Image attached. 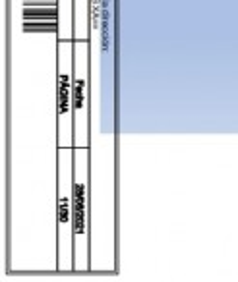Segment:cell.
Here are the masks:
<instances>
[{
    "instance_id": "1",
    "label": "cell",
    "mask_w": 238,
    "mask_h": 282,
    "mask_svg": "<svg viewBox=\"0 0 238 282\" xmlns=\"http://www.w3.org/2000/svg\"><path fill=\"white\" fill-rule=\"evenodd\" d=\"M74 230L76 234L84 232V186L76 184L74 192Z\"/></svg>"
},
{
    "instance_id": "2",
    "label": "cell",
    "mask_w": 238,
    "mask_h": 282,
    "mask_svg": "<svg viewBox=\"0 0 238 282\" xmlns=\"http://www.w3.org/2000/svg\"><path fill=\"white\" fill-rule=\"evenodd\" d=\"M24 19L26 21H30V19H37V21H52V19H56V10L52 8V6H46V8H37V10H30V8H26V12H24Z\"/></svg>"
},
{
    "instance_id": "3",
    "label": "cell",
    "mask_w": 238,
    "mask_h": 282,
    "mask_svg": "<svg viewBox=\"0 0 238 282\" xmlns=\"http://www.w3.org/2000/svg\"><path fill=\"white\" fill-rule=\"evenodd\" d=\"M58 95H60V114H64L66 110H68V97H70V89H68V77L66 75H62L60 77V89H58Z\"/></svg>"
},
{
    "instance_id": "4",
    "label": "cell",
    "mask_w": 238,
    "mask_h": 282,
    "mask_svg": "<svg viewBox=\"0 0 238 282\" xmlns=\"http://www.w3.org/2000/svg\"><path fill=\"white\" fill-rule=\"evenodd\" d=\"M82 85H84V81H82V79H78V81H76V87H74L76 108H80V106H82Z\"/></svg>"
}]
</instances>
